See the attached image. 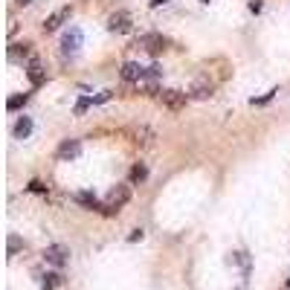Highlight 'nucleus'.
<instances>
[{
    "label": "nucleus",
    "mask_w": 290,
    "mask_h": 290,
    "mask_svg": "<svg viewBox=\"0 0 290 290\" xmlns=\"http://www.w3.org/2000/svg\"><path fill=\"white\" fill-rule=\"evenodd\" d=\"M131 200V186L128 183H119V186H113L107 192V203H104V215H113V212H119L122 206Z\"/></svg>",
    "instance_id": "1"
},
{
    "label": "nucleus",
    "mask_w": 290,
    "mask_h": 290,
    "mask_svg": "<svg viewBox=\"0 0 290 290\" xmlns=\"http://www.w3.org/2000/svg\"><path fill=\"white\" fill-rule=\"evenodd\" d=\"M200 3H209V0H200Z\"/></svg>",
    "instance_id": "28"
},
{
    "label": "nucleus",
    "mask_w": 290,
    "mask_h": 290,
    "mask_svg": "<svg viewBox=\"0 0 290 290\" xmlns=\"http://www.w3.org/2000/svg\"><path fill=\"white\" fill-rule=\"evenodd\" d=\"M26 102H29V93H17V96H12V99L6 102V107H9V110H17V107H23Z\"/></svg>",
    "instance_id": "16"
},
{
    "label": "nucleus",
    "mask_w": 290,
    "mask_h": 290,
    "mask_svg": "<svg viewBox=\"0 0 290 290\" xmlns=\"http://www.w3.org/2000/svg\"><path fill=\"white\" fill-rule=\"evenodd\" d=\"M29 3H32V0H17V6H29Z\"/></svg>",
    "instance_id": "27"
},
{
    "label": "nucleus",
    "mask_w": 290,
    "mask_h": 290,
    "mask_svg": "<svg viewBox=\"0 0 290 290\" xmlns=\"http://www.w3.org/2000/svg\"><path fill=\"white\" fill-rule=\"evenodd\" d=\"M160 76H163V67L154 64V67H148V76H145V79H160Z\"/></svg>",
    "instance_id": "21"
},
{
    "label": "nucleus",
    "mask_w": 290,
    "mask_h": 290,
    "mask_svg": "<svg viewBox=\"0 0 290 290\" xmlns=\"http://www.w3.org/2000/svg\"><path fill=\"white\" fill-rule=\"evenodd\" d=\"M26 76H29V82H32V85H41V82H44V70H41V64H29V70H26Z\"/></svg>",
    "instance_id": "15"
},
{
    "label": "nucleus",
    "mask_w": 290,
    "mask_h": 290,
    "mask_svg": "<svg viewBox=\"0 0 290 290\" xmlns=\"http://www.w3.org/2000/svg\"><path fill=\"white\" fill-rule=\"evenodd\" d=\"M119 76L125 79V82H142V79L148 76V70L139 67V64H134V61H128V64H122Z\"/></svg>",
    "instance_id": "7"
},
{
    "label": "nucleus",
    "mask_w": 290,
    "mask_h": 290,
    "mask_svg": "<svg viewBox=\"0 0 290 290\" xmlns=\"http://www.w3.org/2000/svg\"><path fill=\"white\" fill-rule=\"evenodd\" d=\"M163 3H169V0H151V6L157 9V6H163Z\"/></svg>",
    "instance_id": "26"
},
{
    "label": "nucleus",
    "mask_w": 290,
    "mask_h": 290,
    "mask_svg": "<svg viewBox=\"0 0 290 290\" xmlns=\"http://www.w3.org/2000/svg\"><path fill=\"white\" fill-rule=\"evenodd\" d=\"M90 104H96V102H93V96H85V99H79V102H76V113H85Z\"/></svg>",
    "instance_id": "19"
},
{
    "label": "nucleus",
    "mask_w": 290,
    "mask_h": 290,
    "mask_svg": "<svg viewBox=\"0 0 290 290\" xmlns=\"http://www.w3.org/2000/svg\"><path fill=\"white\" fill-rule=\"evenodd\" d=\"M157 99H160L163 107H169V110H183L186 102H189V93L174 90V87H166V90H160V93H157Z\"/></svg>",
    "instance_id": "2"
},
{
    "label": "nucleus",
    "mask_w": 290,
    "mask_h": 290,
    "mask_svg": "<svg viewBox=\"0 0 290 290\" xmlns=\"http://www.w3.org/2000/svg\"><path fill=\"white\" fill-rule=\"evenodd\" d=\"M70 17H73V9H70V6L58 9V12H52V15L44 20V32H55V29H58L64 20H70Z\"/></svg>",
    "instance_id": "5"
},
{
    "label": "nucleus",
    "mask_w": 290,
    "mask_h": 290,
    "mask_svg": "<svg viewBox=\"0 0 290 290\" xmlns=\"http://www.w3.org/2000/svg\"><path fill=\"white\" fill-rule=\"evenodd\" d=\"M29 52H32V44H15V47H9V61H20Z\"/></svg>",
    "instance_id": "13"
},
{
    "label": "nucleus",
    "mask_w": 290,
    "mask_h": 290,
    "mask_svg": "<svg viewBox=\"0 0 290 290\" xmlns=\"http://www.w3.org/2000/svg\"><path fill=\"white\" fill-rule=\"evenodd\" d=\"M142 235H145V232H142V229H134V232H131V235H128V241H131V244H137V241H142Z\"/></svg>",
    "instance_id": "23"
},
{
    "label": "nucleus",
    "mask_w": 290,
    "mask_h": 290,
    "mask_svg": "<svg viewBox=\"0 0 290 290\" xmlns=\"http://www.w3.org/2000/svg\"><path fill=\"white\" fill-rule=\"evenodd\" d=\"M44 261L52 264V267H64V264L70 261V250L67 247H61V244H52V247L44 250Z\"/></svg>",
    "instance_id": "3"
},
{
    "label": "nucleus",
    "mask_w": 290,
    "mask_h": 290,
    "mask_svg": "<svg viewBox=\"0 0 290 290\" xmlns=\"http://www.w3.org/2000/svg\"><path fill=\"white\" fill-rule=\"evenodd\" d=\"M61 282H64V279H61L58 273H47V276H41V285H44V290H55L58 285H61Z\"/></svg>",
    "instance_id": "14"
},
{
    "label": "nucleus",
    "mask_w": 290,
    "mask_h": 290,
    "mask_svg": "<svg viewBox=\"0 0 290 290\" xmlns=\"http://www.w3.org/2000/svg\"><path fill=\"white\" fill-rule=\"evenodd\" d=\"M29 192H38V194H44V192H47V186H44L41 180H32V183H29Z\"/></svg>",
    "instance_id": "22"
},
{
    "label": "nucleus",
    "mask_w": 290,
    "mask_h": 290,
    "mask_svg": "<svg viewBox=\"0 0 290 290\" xmlns=\"http://www.w3.org/2000/svg\"><path fill=\"white\" fill-rule=\"evenodd\" d=\"M212 93H215V85H212L206 76H203V79H197V82L192 85V90H189V96H192V99H209Z\"/></svg>",
    "instance_id": "8"
},
{
    "label": "nucleus",
    "mask_w": 290,
    "mask_h": 290,
    "mask_svg": "<svg viewBox=\"0 0 290 290\" xmlns=\"http://www.w3.org/2000/svg\"><path fill=\"white\" fill-rule=\"evenodd\" d=\"M79 44H82V29H70V32L64 35V41H61L64 55H73V52L79 50Z\"/></svg>",
    "instance_id": "11"
},
{
    "label": "nucleus",
    "mask_w": 290,
    "mask_h": 290,
    "mask_svg": "<svg viewBox=\"0 0 290 290\" xmlns=\"http://www.w3.org/2000/svg\"><path fill=\"white\" fill-rule=\"evenodd\" d=\"M107 29L110 32H131V15L128 12H116L107 17Z\"/></svg>",
    "instance_id": "6"
},
{
    "label": "nucleus",
    "mask_w": 290,
    "mask_h": 290,
    "mask_svg": "<svg viewBox=\"0 0 290 290\" xmlns=\"http://www.w3.org/2000/svg\"><path fill=\"white\" fill-rule=\"evenodd\" d=\"M145 177H148V169H145L142 163H137V166L131 169V180H134V183H142Z\"/></svg>",
    "instance_id": "17"
},
{
    "label": "nucleus",
    "mask_w": 290,
    "mask_h": 290,
    "mask_svg": "<svg viewBox=\"0 0 290 290\" xmlns=\"http://www.w3.org/2000/svg\"><path fill=\"white\" fill-rule=\"evenodd\" d=\"M23 247H26V244L17 238V235H9V256H15L17 250H23Z\"/></svg>",
    "instance_id": "18"
},
{
    "label": "nucleus",
    "mask_w": 290,
    "mask_h": 290,
    "mask_svg": "<svg viewBox=\"0 0 290 290\" xmlns=\"http://www.w3.org/2000/svg\"><path fill=\"white\" fill-rule=\"evenodd\" d=\"M250 12H261V0H253L250 3Z\"/></svg>",
    "instance_id": "25"
},
{
    "label": "nucleus",
    "mask_w": 290,
    "mask_h": 290,
    "mask_svg": "<svg viewBox=\"0 0 290 290\" xmlns=\"http://www.w3.org/2000/svg\"><path fill=\"white\" fill-rule=\"evenodd\" d=\"M73 200H76L79 206H85V209H96V212H102V209H104L93 192H76V194H73Z\"/></svg>",
    "instance_id": "10"
},
{
    "label": "nucleus",
    "mask_w": 290,
    "mask_h": 290,
    "mask_svg": "<svg viewBox=\"0 0 290 290\" xmlns=\"http://www.w3.org/2000/svg\"><path fill=\"white\" fill-rule=\"evenodd\" d=\"M276 93H279V87H273L270 93H264L261 99H253V104H267V102H270V99H273V96H276Z\"/></svg>",
    "instance_id": "20"
},
{
    "label": "nucleus",
    "mask_w": 290,
    "mask_h": 290,
    "mask_svg": "<svg viewBox=\"0 0 290 290\" xmlns=\"http://www.w3.org/2000/svg\"><path fill=\"white\" fill-rule=\"evenodd\" d=\"M166 44H169V41H166L163 35H157V32H148V35H142V38H139V47H145L151 55L163 52V50H166Z\"/></svg>",
    "instance_id": "4"
},
{
    "label": "nucleus",
    "mask_w": 290,
    "mask_h": 290,
    "mask_svg": "<svg viewBox=\"0 0 290 290\" xmlns=\"http://www.w3.org/2000/svg\"><path fill=\"white\" fill-rule=\"evenodd\" d=\"M110 96H113V90H104V93H99V96H96V99H93V102L99 104V102H107V99H110Z\"/></svg>",
    "instance_id": "24"
},
{
    "label": "nucleus",
    "mask_w": 290,
    "mask_h": 290,
    "mask_svg": "<svg viewBox=\"0 0 290 290\" xmlns=\"http://www.w3.org/2000/svg\"><path fill=\"white\" fill-rule=\"evenodd\" d=\"M82 154V142L79 139H64L58 145V160H76Z\"/></svg>",
    "instance_id": "9"
},
{
    "label": "nucleus",
    "mask_w": 290,
    "mask_h": 290,
    "mask_svg": "<svg viewBox=\"0 0 290 290\" xmlns=\"http://www.w3.org/2000/svg\"><path fill=\"white\" fill-rule=\"evenodd\" d=\"M12 134H15V139H26L32 134V119H29V116H20V119L15 122V128H12Z\"/></svg>",
    "instance_id": "12"
}]
</instances>
